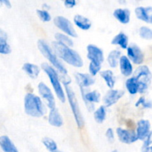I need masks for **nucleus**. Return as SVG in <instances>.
Masks as SVG:
<instances>
[{"mask_svg": "<svg viewBox=\"0 0 152 152\" xmlns=\"http://www.w3.org/2000/svg\"><path fill=\"white\" fill-rule=\"evenodd\" d=\"M126 86L129 93L132 94V95H134V94H137V92L142 93L141 83H140L139 80H138L136 77H134V76L126 80Z\"/></svg>", "mask_w": 152, "mask_h": 152, "instance_id": "obj_16", "label": "nucleus"}, {"mask_svg": "<svg viewBox=\"0 0 152 152\" xmlns=\"http://www.w3.org/2000/svg\"><path fill=\"white\" fill-rule=\"evenodd\" d=\"M42 143L45 146L46 148L50 152H54L57 151V145L55 142L54 140L48 137H45L42 139Z\"/></svg>", "mask_w": 152, "mask_h": 152, "instance_id": "obj_30", "label": "nucleus"}, {"mask_svg": "<svg viewBox=\"0 0 152 152\" xmlns=\"http://www.w3.org/2000/svg\"><path fill=\"white\" fill-rule=\"evenodd\" d=\"M128 58L134 64L140 65L143 62L144 55L140 48L136 44H131L127 48Z\"/></svg>", "mask_w": 152, "mask_h": 152, "instance_id": "obj_10", "label": "nucleus"}, {"mask_svg": "<svg viewBox=\"0 0 152 152\" xmlns=\"http://www.w3.org/2000/svg\"><path fill=\"white\" fill-rule=\"evenodd\" d=\"M111 44L120 46L122 49H127L128 45H129V38L126 34L120 32L112 39Z\"/></svg>", "mask_w": 152, "mask_h": 152, "instance_id": "obj_23", "label": "nucleus"}, {"mask_svg": "<svg viewBox=\"0 0 152 152\" xmlns=\"http://www.w3.org/2000/svg\"><path fill=\"white\" fill-rule=\"evenodd\" d=\"M105 135H106V137L108 138V139L109 140L110 142L114 141V131L111 128H108V130L105 132Z\"/></svg>", "mask_w": 152, "mask_h": 152, "instance_id": "obj_35", "label": "nucleus"}, {"mask_svg": "<svg viewBox=\"0 0 152 152\" xmlns=\"http://www.w3.org/2000/svg\"><path fill=\"white\" fill-rule=\"evenodd\" d=\"M71 80L67 81L66 80H63L64 86H65V91H66L67 97H68V102H69L71 108L72 110L73 114H74V119H75L76 123H77V127L80 129L83 128L84 127V119H83V116H82L81 111H80V107H79L78 101H77L76 95L74 94V91L71 87L68 86V83H70Z\"/></svg>", "mask_w": 152, "mask_h": 152, "instance_id": "obj_4", "label": "nucleus"}, {"mask_svg": "<svg viewBox=\"0 0 152 152\" xmlns=\"http://www.w3.org/2000/svg\"><path fill=\"white\" fill-rule=\"evenodd\" d=\"M48 122L50 125L54 127H61L63 125V119L57 109H51L48 116Z\"/></svg>", "mask_w": 152, "mask_h": 152, "instance_id": "obj_18", "label": "nucleus"}, {"mask_svg": "<svg viewBox=\"0 0 152 152\" xmlns=\"http://www.w3.org/2000/svg\"><path fill=\"white\" fill-rule=\"evenodd\" d=\"M22 69L31 77V78H37L39 74L40 69L38 66L34 65L33 63H26L22 66Z\"/></svg>", "mask_w": 152, "mask_h": 152, "instance_id": "obj_24", "label": "nucleus"}, {"mask_svg": "<svg viewBox=\"0 0 152 152\" xmlns=\"http://www.w3.org/2000/svg\"><path fill=\"white\" fill-rule=\"evenodd\" d=\"M139 105H142L144 107H146V108H151L152 107L151 103L146 101V100L145 99L144 97H141V98L138 100L137 102L136 103V107H138Z\"/></svg>", "mask_w": 152, "mask_h": 152, "instance_id": "obj_34", "label": "nucleus"}, {"mask_svg": "<svg viewBox=\"0 0 152 152\" xmlns=\"http://www.w3.org/2000/svg\"><path fill=\"white\" fill-rule=\"evenodd\" d=\"M120 68L122 75L129 77L133 72V66L129 58L126 56H122L120 60Z\"/></svg>", "mask_w": 152, "mask_h": 152, "instance_id": "obj_17", "label": "nucleus"}, {"mask_svg": "<svg viewBox=\"0 0 152 152\" xmlns=\"http://www.w3.org/2000/svg\"><path fill=\"white\" fill-rule=\"evenodd\" d=\"M74 21L75 25L80 29L87 31L90 29L91 27V22L89 19L85 17V16H81V15H76L74 18Z\"/></svg>", "mask_w": 152, "mask_h": 152, "instance_id": "obj_22", "label": "nucleus"}, {"mask_svg": "<svg viewBox=\"0 0 152 152\" xmlns=\"http://www.w3.org/2000/svg\"><path fill=\"white\" fill-rule=\"evenodd\" d=\"M55 39L56 40V41L63 43V44L66 45L68 46H74V43L71 40V39L68 36L65 35L63 34H61V33H56L55 34Z\"/></svg>", "mask_w": 152, "mask_h": 152, "instance_id": "obj_29", "label": "nucleus"}, {"mask_svg": "<svg viewBox=\"0 0 152 152\" xmlns=\"http://www.w3.org/2000/svg\"><path fill=\"white\" fill-rule=\"evenodd\" d=\"M52 48L57 57L69 65L77 68H80L83 66V61L80 55L71 49L70 46L58 41H54L52 43Z\"/></svg>", "mask_w": 152, "mask_h": 152, "instance_id": "obj_1", "label": "nucleus"}, {"mask_svg": "<svg viewBox=\"0 0 152 152\" xmlns=\"http://www.w3.org/2000/svg\"><path fill=\"white\" fill-rule=\"evenodd\" d=\"M39 50L40 51L43 56L47 58L49 62L62 74L67 75L66 68L62 65V63L57 58V55L52 51L51 48L46 43V42L43 40H39L37 43Z\"/></svg>", "mask_w": 152, "mask_h": 152, "instance_id": "obj_5", "label": "nucleus"}, {"mask_svg": "<svg viewBox=\"0 0 152 152\" xmlns=\"http://www.w3.org/2000/svg\"><path fill=\"white\" fill-rule=\"evenodd\" d=\"M120 55L121 52L118 50L111 51L108 56V63L109 66L112 68H116L118 65V62H120Z\"/></svg>", "mask_w": 152, "mask_h": 152, "instance_id": "obj_26", "label": "nucleus"}, {"mask_svg": "<svg viewBox=\"0 0 152 152\" xmlns=\"http://www.w3.org/2000/svg\"><path fill=\"white\" fill-rule=\"evenodd\" d=\"M139 34L141 38L144 39V40H152V29L149 28L148 27H141V28H140Z\"/></svg>", "mask_w": 152, "mask_h": 152, "instance_id": "obj_31", "label": "nucleus"}, {"mask_svg": "<svg viewBox=\"0 0 152 152\" xmlns=\"http://www.w3.org/2000/svg\"><path fill=\"white\" fill-rule=\"evenodd\" d=\"M77 83H78L80 88L88 87L95 83V80L94 79L93 76L91 75L83 74V73H77L75 75Z\"/></svg>", "mask_w": 152, "mask_h": 152, "instance_id": "obj_15", "label": "nucleus"}, {"mask_svg": "<svg viewBox=\"0 0 152 152\" xmlns=\"http://www.w3.org/2000/svg\"><path fill=\"white\" fill-rule=\"evenodd\" d=\"M100 75L105 80L107 86L111 89H113L115 84V78H114V73L111 70H105L100 72Z\"/></svg>", "mask_w": 152, "mask_h": 152, "instance_id": "obj_25", "label": "nucleus"}, {"mask_svg": "<svg viewBox=\"0 0 152 152\" xmlns=\"http://www.w3.org/2000/svg\"><path fill=\"white\" fill-rule=\"evenodd\" d=\"M82 93H83V98H84L88 109L90 107L93 108V103H98L99 101L100 95L97 91H92V92H89L86 94H84L82 92Z\"/></svg>", "mask_w": 152, "mask_h": 152, "instance_id": "obj_21", "label": "nucleus"}, {"mask_svg": "<svg viewBox=\"0 0 152 152\" xmlns=\"http://www.w3.org/2000/svg\"><path fill=\"white\" fill-rule=\"evenodd\" d=\"M1 1V2L2 3V4H4V5L6 6L7 7H8V8H10V7H11V4H10V0H0Z\"/></svg>", "mask_w": 152, "mask_h": 152, "instance_id": "obj_37", "label": "nucleus"}, {"mask_svg": "<svg viewBox=\"0 0 152 152\" xmlns=\"http://www.w3.org/2000/svg\"><path fill=\"white\" fill-rule=\"evenodd\" d=\"M114 16L122 24H128L130 21V11L128 9H116Z\"/></svg>", "mask_w": 152, "mask_h": 152, "instance_id": "obj_20", "label": "nucleus"}, {"mask_svg": "<svg viewBox=\"0 0 152 152\" xmlns=\"http://www.w3.org/2000/svg\"><path fill=\"white\" fill-rule=\"evenodd\" d=\"M11 52V49L7 43V39L1 34L0 36V53L2 55H8Z\"/></svg>", "mask_w": 152, "mask_h": 152, "instance_id": "obj_28", "label": "nucleus"}, {"mask_svg": "<svg viewBox=\"0 0 152 152\" xmlns=\"http://www.w3.org/2000/svg\"><path fill=\"white\" fill-rule=\"evenodd\" d=\"M134 77H136L141 83L142 93L147 90L151 83L152 75L149 68L147 66H140L134 72Z\"/></svg>", "mask_w": 152, "mask_h": 152, "instance_id": "obj_7", "label": "nucleus"}, {"mask_svg": "<svg viewBox=\"0 0 152 152\" xmlns=\"http://www.w3.org/2000/svg\"><path fill=\"white\" fill-rule=\"evenodd\" d=\"M87 58L90 60L88 69L92 76H95L100 71L102 63L104 61V55L102 51L93 44L87 46Z\"/></svg>", "mask_w": 152, "mask_h": 152, "instance_id": "obj_3", "label": "nucleus"}, {"mask_svg": "<svg viewBox=\"0 0 152 152\" xmlns=\"http://www.w3.org/2000/svg\"><path fill=\"white\" fill-rule=\"evenodd\" d=\"M0 146L4 152H19L15 145L7 136L0 137Z\"/></svg>", "mask_w": 152, "mask_h": 152, "instance_id": "obj_19", "label": "nucleus"}, {"mask_svg": "<svg viewBox=\"0 0 152 152\" xmlns=\"http://www.w3.org/2000/svg\"><path fill=\"white\" fill-rule=\"evenodd\" d=\"M94 120L96 121L97 123H102V122L105 121V117H106V110H105V107H104V106L99 107V108L94 112Z\"/></svg>", "mask_w": 152, "mask_h": 152, "instance_id": "obj_27", "label": "nucleus"}, {"mask_svg": "<svg viewBox=\"0 0 152 152\" xmlns=\"http://www.w3.org/2000/svg\"><path fill=\"white\" fill-rule=\"evenodd\" d=\"M116 132H117V137L120 141L125 144H132L138 140L137 133H135L134 131L118 128L116 130Z\"/></svg>", "mask_w": 152, "mask_h": 152, "instance_id": "obj_11", "label": "nucleus"}, {"mask_svg": "<svg viewBox=\"0 0 152 152\" xmlns=\"http://www.w3.org/2000/svg\"><path fill=\"white\" fill-rule=\"evenodd\" d=\"M53 22H54L55 25L58 28L63 31L64 33L68 36H71L72 37H77V34L76 32L75 29H74V26L71 24V22L68 20V19L65 18L64 16H58L54 18L53 19Z\"/></svg>", "mask_w": 152, "mask_h": 152, "instance_id": "obj_8", "label": "nucleus"}, {"mask_svg": "<svg viewBox=\"0 0 152 152\" xmlns=\"http://www.w3.org/2000/svg\"><path fill=\"white\" fill-rule=\"evenodd\" d=\"M112 152H118V151H112Z\"/></svg>", "mask_w": 152, "mask_h": 152, "instance_id": "obj_39", "label": "nucleus"}, {"mask_svg": "<svg viewBox=\"0 0 152 152\" xmlns=\"http://www.w3.org/2000/svg\"><path fill=\"white\" fill-rule=\"evenodd\" d=\"M54 152H61V151H54Z\"/></svg>", "mask_w": 152, "mask_h": 152, "instance_id": "obj_38", "label": "nucleus"}, {"mask_svg": "<svg viewBox=\"0 0 152 152\" xmlns=\"http://www.w3.org/2000/svg\"><path fill=\"white\" fill-rule=\"evenodd\" d=\"M76 4V0H65V5L67 7H73L74 6H75Z\"/></svg>", "mask_w": 152, "mask_h": 152, "instance_id": "obj_36", "label": "nucleus"}, {"mask_svg": "<svg viewBox=\"0 0 152 152\" xmlns=\"http://www.w3.org/2000/svg\"><path fill=\"white\" fill-rule=\"evenodd\" d=\"M25 111L32 117H41L45 114V107L43 105L39 97L32 93H28L24 99Z\"/></svg>", "mask_w": 152, "mask_h": 152, "instance_id": "obj_2", "label": "nucleus"}, {"mask_svg": "<svg viewBox=\"0 0 152 152\" xmlns=\"http://www.w3.org/2000/svg\"><path fill=\"white\" fill-rule=\"evenodd\" d=\"M150 128L151 124L148 120L146 119H140L137 122V135L138 139L145 140L150 134Z\"/></svg>", "mask_w": 152, "mask_h": 152, "instance_id": "obj_13", "label": "nucleus"}, {"mask_svg": "<svg viewBox=\"0 0 152 152\" xmlns=\"http://www.w3.org/2000/svg\"><path fill=\"white\" fill-rule=\"evenodd\" d=\"M38 90L40 95L45 100L48 107L50 110L55 108L56 103H55L54 96H53V93H52L50 88H49L45 83L40 82L38 85Z\"/></svg>", "mask_w": 152, "mask_h": 152, "instance_id": "obj_9", "label": "nucleus"}, {"mask_svg": "<svg viewBox=\"0 0 152 152\" xmlns=\"http://www.w3.org/2000/svg\"><path fill=\"white\" fill-rule=\"evenodd\" d=\"M42 69L47 74V75L48 76L50 83H51L52 86H53V89H54L55 92H56L57 98L62 102H65V93H64L63 89H62V86H61L60 82H59V76H58V74L56 72V70L53 67L50 66V65H48V63H45L42 64Z\"/></svg>", "mask_w": 152, "mask_h": 152, "instance_id": "obj_6", "label": "nucleus"}, {"mask_svg": "<svg viewBox=\"0 0 152 152\" xmlns=\"http://www.w3.org/2000/svg\"><path fill=\"white\" fill-rule=\"evenodd\" d=\"M151 144H152V131L150 132L147 138L144 140V143L142 146V152H149Z\"/></svg>", "mask_w": 152, "mask_h": 152, "instance_id": "obj_32", "label": "nucleus"}, {"mask_svg": "<svg viewBox=\"0 0 152 152\" xmlns=\"http://www.w3.org/2000/svg\"><path fill=\"white\" fill-rule=\"evenodd\" d=\"M137 17L143 22L152 24V7H138L135 9Z\"/></svg>", "mask_w": 152, "mask_h": 152, "instance_id": "obj_14", "label": "nucleus"}, {"mask_svg": "<svg viewBox=\"0 0 152 152\" xmlns=\"http://www.w3.org/2000/svg\"><path fill=\"white\" fill-rule=\"evenodd\" d=\"M124 91L120 90V89H111L110 90H108L103 98V101L105 104V107H108L116 104L124 95Z\"/></svg>", "mask_w": 152, "mask_h": 152, "instance_id": "obj_12", "label": "nucleus"}, {"mask_svg": "<svg viewBox=\"0 0 152 152\" xmlns=\"http://www.w3.org/2000/svg\"><path fill=\"white\" fill-rule=\"evenodd\" d=\"M37 15H38L39 18L41 19L42 22H49L51 19V16H50V13L46 10H37Z\"/></svg>", "mask_w": 152, "mask_h": 152, "instance_id": "obj_33", "label": "nucleus"}]
</instances>
